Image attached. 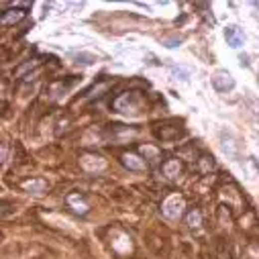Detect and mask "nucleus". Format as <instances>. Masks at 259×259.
<instances>
[{
	"label": "nucleus",
	"mask_w": 259,
	"mask_h": 259,
	"mask_svg": "<svg viewBox=\"0 0 259 259\" xmlns=\"http://www.w3.org/2000/svg\"><path fill=\"white\" fill-rule=\"evenodd\" d=\"M25 190H31V192H43V190H45V182H43V180L27 182V184H25Z\"/></svg>",
	"instance_id": "5"
},
{
	"label": "nucleus",
	"mask_w": 259,
	"mask_h": 259,
	"mask_svg": "<svg viewBox=\"0 0 259 259\" xmlns=\"http://www.w3.org/2000/svg\"><path fill=\"white\" fill-rule=\"evenodd\" d=\"M25 16V10H20V8H12V10H4L2 14H0V25H14L18 23L20 18Z\"/></svg>",
	"instance_id": "3"
},
{
	"label": "nucleus",
	"mask_w": 259,
	"mask_h": 259,
	"mask_svg": "<svg viewBox=\"0 0 259 259\" xmlns=\"http://www.w3.org/2000/svg\"><path fill=\"white\" fill-rule=\"evenodd\" d=\"M225 39H227V43L233 49L243 47V43H245V35H243V31L239 27H227L225 29Z\"/></svg>",
	"instance_id": "2"
},
{
	"label": "nucleus",
	"mask_w": 259,
	"mask_h": 259,
	"mask_svg": "<svg viewBox=\"0 0 259 259\" xmlns=\"http://www.w3.org/2000/svg\"><path fill=\"white\" fill-rule=\"evenodd\" d=\"M239 59H241V63H243V66H249V61H247V55H239Z\"/></svg>",
	"instance_id": "8"
},
{
	"label": "nucleus",
	"mask_w": 259,
	"mask_h": 259,
	"mask_svg": "<svg viewBox=\"0 0 259 259\" xmlns=\"http://www.w3.org/2000/svg\"><path fill=\"white\" fill-rule=\"evenodd\" d=\"M212 86H214V90H219V92H229V90L235 88V80L229 72L221 70L212 76Z\"/></svg>",
	"instance_id": "1"
},
{
	"label": "nucleus",
	"mask_w": 259,
	"mask_h": 259,
	"mask_svg": "<svg viewBox=\"0 0 259 259\" xmlns=\"http://www.w3.org/2000/svg\"><path fill=\"white\" fill-rule=\"evenodd\" d=\"M188 225L190 227H198L200 225V212H190V217H188Z\"/></svg>",
	"instance_id": "6"
},
{
	"label": "nucleus",
	"mask_w": 259,
	"mask_h": 259,
	"mask_svg": "<svg viewBox=\"0 0 259 259\" xmlns=\"http://www.w3.org/2000/svg\"><path fill=\"white\" fill-rule=\"evenodd\" d=\"M72 57H74L78 63H84V66H92V63L96 61V57L90 55V53H74Z\"/></svg>",
	"instance_id": "4"
},
{
	"label": "nucleus",
	"mask_w": 259,
	"mask_h": 259,
	"mask_svg": "<svg viewBox=\"0 0 259 259\" xmlns=\"http://www.w3.org/2000/svg\"><path fill=\"white\" fill-rule=\"evenodd\" d=\"M182 43V39H171V41H167V47H178Z\"/></svg>",
	"instance_id": "7"
}]
</instances>
